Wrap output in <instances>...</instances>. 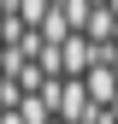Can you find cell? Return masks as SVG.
<instances>
[{"label":"cell","instance_id":"obj_6","mask_svg":"<svg viewBox=\"0 0 118 124\" xmlns=\"http://www.w3.org/2000/svg\"><path fill=\"white\" fill-rule=\"evenodd\" d=\"M0 124H6V112H0Z\"/></svg>","mask_w":118,"mask_h":124},{"label":"cell","instance_id":"obj_4","mask_svg":"<svg viewBox=\"0 0 118 124\" xmlns=\"http://www.w3.org/2000/svg\"><path fill=\"white\" fill-rule=\"evenodd\" d=\"M6 30H12V18H6V12H0V41H6Z\"/></svg>","mask_w":118,"mask_h":124},{"label":"cell","instance_id":"obj_2","mask_svg":"<svg viewBox=\"0 0 118 124\" xmlns=\"http://www.w3.org/2000/svg\"><path fill=\"white\" fill-rule=\"evenodd\" d=\"M95 12H100L95 0H59V18L71 24V36H77V30H88V18H95Z\"/></svg>","mask_w":118,"mask_h":124},{"label":"cell","instance_id":"obj_3","mask_svg":"<svg viewBox=\"0 0 118 124\" xmlns=\"http://www.w3.org/2000/svg\"><path fill=\"white\" fill-rule=\"evenodd\" d=\"M47 18H53V12H47V0H18V24H24V30H41Z\"/></svg>","mask_w":118,"mask_h":124},{"label":"cell","instance_id":"obj_1","mask_svg":"<svg viewBox=\"0 0 118 124\" xmlns=\"http://www.w3.org/2000/svg\"><path fill=\"white\" fill-rule=\"evenodd\" d=\"M83 83H88V95H95V101H118V71H112V65H95Z\"/></svg>","mask_w":118,"mask_h":124},{"label":"cell","instance_id":"obj_5","mask_svg":"<svg viewBox=\"0 0 118 124\" xmlns=\"http://www.w3.org/2000/svg\"><path fill=\"white\" fill-rule=\"evenodd\" d=\"M106 12H112V18H118V0H106Z\"/></svg>","mask_w":118,"mask_h":124}]
</instances>
